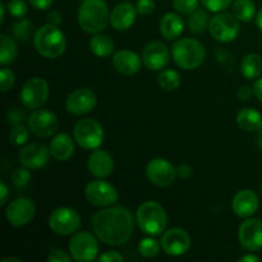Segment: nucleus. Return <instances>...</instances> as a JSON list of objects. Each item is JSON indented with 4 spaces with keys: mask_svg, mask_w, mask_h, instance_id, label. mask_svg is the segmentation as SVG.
<instances>
[{
    "mask_svg": "<svg viewBox=\"0 0 262 262\" xmlns=\"http://www.w3.org/2000/svg\"><path fill=\"white\" fill-rule=\"evenodd\" d=\"M91 227L96 237L107 246H122L132 238L135 219L129 209L124 206L102 207L91 219Z\"/></svg>",
    "mask_w": 262,
    "mask_h": 262,
    "instance_id": "f257e3e1",
    "label": "nucleus"
},
{
    "mask_svg": "<svg viewBox=\"0 0 262 262\" xmlns=\"http://www.w3.org/2000/svg\"><path fill=\"white\" fill-rule=\"evenodd\" d=\"M78 25L86 33L102 32L110 23L109 5L105 0H82L77 13Z\"/></svg>",
    "mask_w": 262,
    "mask_h": 262,
    "instance_id": "f03ea898",
    "label": "nucleus"
},
{
    "mask_svg": "<svg viewBox=\"0 0 262 262\" xmlns=\"http://www.w3.org/2000/svg\"><path fill=\"white\" fill-rule=\"evenodd\" d=\"M170 51L174 63L184 71L200 68L206 58V49L204 43L191 37L178 38L174 41Z\"/></svg>",
    "mask_w": 262,
    "mask_h": 262,
    "instance_id": "7ed1b4c3",
    "label": "nucleus"
},
{
    "mask_svg": "<svg viewBox=\"0 0 262 262\" xmlns=\"http://www.w3.org/2000/svg\"><path fill=\"white\" fill-rule=\"evenodd\" d=\"M33 43L40 55L48 59H56L64 54L67 40L64 33L56 26L46 23L33 33Z\"/></svg>",
    "mask_w": 262,
    "mask_h": 262,
    "instance_id": "20e7f679",
    "label": "nucleus"
},
{
    "mask_svg": "<svg viewBox=\"0 0 262 262\" xmlns=\"http://www.w3.org/2000/svg\"><path fill=\"white\" fill-rule=\"evenodd\" d=\"M138 228L147 235H160L168 224L165 209L156 201H146L140 205L136 212Z\"/></svg>",
    "mask_w": 262,
    "mask_h": 262,
    "instance_id": "39448f33",
    "label": "nucleus"
},
{
    "mask_svg": "<svg viewBox=\"0 0 262 262\" xmlns=\"http://www.w3.org/2000/svg\"><path fill=\"white\" fill-rule=\"evenodd\" d=\"M104 128L97 120L86 118L77 122L73 128V138L79 147L94 151L104 142Z\"/></svg>",
    "mask_w": 262,
    "mask_h": 262,
    "instance_id": "423d86ee",
    "label": "nucleus"
},
{
    "mask_svg": "<svg viewBox=\"0 0 262 262\" xmlns=\"http://www.w3.org/2000/svg\"><path fill=\"white\" fill-rule=\"evenodd\" d=\"M99 238L96 234L82 230L72 235L69 241V253L77 262H92L99 255Z\"/></svg>",
    "mask_w": 262,
    "mask_h": 262,
    "instance_id": "0eeeda50",
    "label": "nucleus"
},
{
    "mask_svg": "<svg viewBox=\"0 0 262 262\" xmlns=\"http://www.w3.org/2000/svg\"><path fill=\"white\" fill-rule=\"evenodd\" d=\"M49 227L58 235H73L82 225L81 215L72 207H58L49 215Z\"/></svg>",
    "mask_w": 262,
    "mask_h": 262,
    "instance_id": "6e6552de",
    "label": "nucleus"
},
{
    "mask_svg": "<svg viewBox=\"0 0 262 262\" xmlns=\"http://www.w3.org/2000/svg\"><path fill=\"white\" fill-rule=\"evenodd\" d=\"M239 20L233 13L220 12L216 13L210 19L209 32L212 38L219 42H232L239 35Z\"/></svg>",
    "mask_w": 262,
    "mask_h": 262,
    "instance_id": "1a4fd4ad",
    "label": "nucleus"
},
{
    "mask_svg": "<svg viewBox=\"0 0 262 262\" xmlns=\"http://www.w3.org/2000/svg\"><path fill=\"white\" fill-rule=\"evenodd\" d=\"M84 196L87 201L97 207L113 206L119 200V193L112 183L102 179L90 182L84 188Z\"/></svg>",
    "mask_w": 262,
    "mask_h": 262,
    "instance_id": "9d476101",
    "label": "nucleus"
},
{
    "mask_svg": "<svg viewBox=\"0 0 262 262\" xmlns=\"http://www.w3.org/2000/svg\"><path fill=\"white\" fill-rule=\"evenodd\" d=\"M20 101L27 109H40L49 97V84L41 77L30 78L20 90Z\"/></svg>",
    "mask_w": 262,
    "mask_h": 262,
    "instance_id": "9b49d317",
    "label": "nucleus"
},
{
    "mask_svg": "<svg viewBox=\"0 0 262 262\" xmlns=\"http://www.w3.org/2000/svg\"><path fill=\"white\" fill-rule=\"evenodd\" d=\"M27 127L37 137L48 138L59 129V118L49 109H36L27 118Z\"/></svg>",
    "mask_w": 262,
    "mask_h": 262,
    "instance_id": "f8f14e48",
    "label": "nucleus"
},
{
    "mask_svg": "<svg viewBox=\"0 0 262 262\" xmlns=\"http://www.w3.org/2000/svg\"><path fill=\"white\" fill-rule=\"evenodd\" d=\"M146 177L148 182L156 187H169L174 183L177 176V168L173 164L163 158H155L148 161L146 166Z\"/></svg>",
    "mask_w": 262,
    "mask_h": 262,
    "instance_id": "ddd939ff",
    "label": "nucleus"
},
{
    "mask_svg": "<svg viewBox=\"0 0 262 262\" xmlns=\"http://www.w3.org/2000/svg\"><path fill=\"white\" fill-rule=\"evenodd\" d=\"M36 214V206L33 201L27 197H19L9 202L5 209V217L8 223L14 228H20L32 222Z\"/></svg>",
    "mask_w": 262,
    "mask_h": 262,
    "instance_id": "4468645a",
    "label": "nucleus"
},
{
    "mask_svg": "<svg viewBox=\"0 0 262 262\" xmlns=\"http://www.w3.org/2000/svg\"><path fill=\"white\" fill-rule=\"evenodd\" d=\"M161 250L168 256L178 257L188 252L191 247V237L182 228H171L165 230L160 239Z\"/></svg>",
    "mask_w": 262,
    "mask_h": 262,
    "instance_id": "2eb2a0df",
    "label": "nucleus"
},
{
    "mask_svg": "<svg viewBox=\"0 0 262 262\" xmlns=\"http://www.w3.org/2000/svg\"><path fill=\"white\" fill-rule=\"evenodd\" d=\"M97 105V96L91 89L82 87L72 91L66 100L67 112L72 115H84L91 113Z\"/></svg>",
    "mask_w": 262,
    "mask_h": 262,
    "instance_id": "dca6fc26",
    "label": "nucleus"
},
{
    "mask_svg": "<svg viewBox=\"0 0 262 262\" xmlns=\"http://www.w3.org/2000/svg\"><path fill=\"white\" fill-rule=\"evenodd\" d=\"M170 54L168 46L160 41H152L143 48L141 58H142L143 66L148 71L158 72L163 71L168 66L170 60Z\"/></svg>",
    "mask_w": 262,
    "mask_h": 262,
    "instance_id": "f3484780",
    "label": "nucleus"
},
{
    "mask_svg": "<svg viewBox=\"0 0 262 262\" xmlns=\"http://www.w3.org/2000/svg\"><path fill=\"white\" fill-rule=\"evenodd\" d=\"M238 238L243 248L255 252L262 248V220L247 219L241 224L238 230Z\"/></svg>",
    "mask_w": 262,
    "mask_h": 262,
    "instance_id": "a211bd4d",
    "label": "nucleus"
},
{
    "mask_svg": "<svg viewBox=\"0 0 262 262\" xmlns=\"http://www.w3.org/2000/svg\"><path fill=\"white\" fill-rule=\"evenodd\" d=\"M50 148L42 143H31L23 147L19 152V161L23 166L36 170L48 165L50 160Z\"/></svg>",
    "mask_w": 262,
    "mask_h": 262,
    "instance_id": "6ab92c4d",
    "label": "nucleus"
},
{
    "mask_svg": "<svg viewBox=\"0 0 262 262\" xmlns=\"http://www.w3.org/2000/svg\"><path fill=\"white\" fill-rule=\"evenodd\" d=\"M87 169L95 178L105 179L114 171V159L107 151L96 148L90 154Z\"/></svg>",
    "mask_w": 262,
    "mask_h": 262,
    "instance_id": "aec40b11",
    "label": "nucleus"
},
{
    "mask_svg": "<svg viewBox=\"0 0 262 262\" xmlns=\"http://www.w3.org/2000/svg\"><path fill=\"white\" fill-rule=\"evenodd\" d=\"M258 206L260 201L252 189H241L233 197L232 210L239 217H251L257 212Z\"/></svg>",
    "mask_w": 262,
    "mask_h": 262,
    "instance_id": "412c9836",
    "label": "nucleus"
},
{
    "mask_svg": "<svg viewBox=\"0 0 262 262\" xmlns=\"http://www.w3.org/2000/svg\"><path fill=\"white\" fill-rule=\"evenodd\" d=\"M142 58L130 50H119L113 55V67L123 76H135L142 68Z\"/></svg>",
    "mask_w": 262,
    "mask_h": 262,
    "instance_id": "4be33fe9",
    "label": "nucleus"
},
{
    "mask_svg": "<svg viewBox=\"0 0 262 262\" xmlns=\"http://www.w3.org/2000/svg\"><path fill=\"white\" fill-rule=\"evenodd\" d=\"M136 5L130 3H120L110 12V25L117 31H127L135 25L137 17Z\"/></svg>",
    "mask_w": 262,
    "mask_h": 262,
    "instance_id": "5701e85b",
    "label": "nucleus"
},
{
    "mask_svg": "<svg viewBox=\"0 0 262 262\" xmlns=\"http://www.w3.org/2000/svg\"><path fill=\"white\" fill-rule=\"evenodd\" d=\"M74 138L67 133H58L50 141L51 156L58 161H68L74 155Z\"/></svg>",
    "mask_w": 262,
    "mask_h": 262,
    "instance_id": "b1692460",
    "label": "nucleus"
},
{
    "mask_svg": "<svg viewBox=\"0 0 262 262\" xmlns=\"http://www.w3.org/2000/svg\"><path fill=\"white\" fill-rule=\"evenodd\" d=\"M160 33L166 40H177L183 33L184 22L179 13H166L160 19Z\"/></svg>",
    "mask_w": 262,
    "mask_h": 262,
    "instance_id": "393cba45",
    "label": "nucleus"
},
{
    "mask_svg": "<svg viewBox=\"0 0 262 262\" xmlns=\"http://www.w3.org/2000/svg\"><path fill=\"white\" fill-rule=\"evenodd\" d=\"M237 124L245 132H258L262 128V114L253 107H245L237 114Z\"/></svg>",
    "mask_w": 262,
    "mask_h": 262,
    "instance_id": "a878e982",
    "label": "nucleus"
},
{
    "mask_svg": "<svg viewBox=\"0 0 262 262\" xmlns=\"http://www.w3.org/2000/svg\"><path fill=\"white\" fill-rule=\"evenodd\" d=\"M114 41L101 32L95 33L90 40V50L99 58H107L114 53Z\"/></svg>",
    "mask_w": 262,
    "mask_h": 262,
    "instance_id": "bb28decb",
    "label": "nucleus"
},
{
    "mask_svg": "<svg viewBox=\"0 0 262 262\" xmlns=\"http://www.w3.org/2000/svg\"><path fill=\"white\" fill-rule=\"evenodd\" d=\"M241 72L247 79H255L262 74V58L256 53L247 54L241 63Z\"/></svg>",
    "mask_w": 262,
    "mask_h": 262,
    "instance_id": "cd10ccee",
    "label": "nucleus"
},
{
    "mask_svg": "<svg viewBox=\"0 0 262 262\" xmlns=\"http://www.w3.org/2000/svg\"><path fill=\"white\" fill-rule=\"evenodd\" d=\"M232 13L239 22H251L256 15V5L252 0H235L232 4Z\"/></svg>",
    "mask_w": 262,
    "mask_h": 262,
    "instance_id": "c85d7f7f",
    "label": "nucleus"
},
{
    "mask_svg": "<svg viewBox=\"0 0 262 262\" xmlns=\"http://www.w3.org/2000/svg\"><path fill=\"white\" fill-rule=\"evenodd\" d=\"M2 48H0V64L3 67L9 66L17 59L18 46L14 38L8 35H2Z\"/></svg>",
    "mask_w": 262,
    "mask_h": 262,
    "instance_id": "c756f323",
    "label": "nucleus"
},
{
    "mask_svg": "<svg viewBox=\"0 0 262 262\" xmlns=\"http://www.w3.org/2000/svg\"><path fill=\"white\" fill-rule=\"evenodd\" d=\"M210 19L211 18H209V14H207L206 10L199 8L192 14H189L188 20H187V26H188L189 31L192 33L199 35V33L204 32L206 28H209Z\"/></svg>",
    "mask_w": 262,
    "mask_h": 262,
    "instance_id": "7c9ffc66",
    "label": "nucleus"
},
{
    "mask_svg": "<svg viewBox=\"0 0 262 262\" xmlns=\"http://www.w3.org/2000/svg\"><path fill=\"white\" fill-rule=\"evenodd\" d=\"M158 84L165 91H176L181 86V76L174 69H163L158 76Z\"/></svg>",
    "mask_w": 262,
    "mask_h": 262,
    "instance_id": "2f4dec72",
    "label": "nucleus"
},
{
    "mask_svg": "<svg viewBox=\"0 0 262 262\" xmlns=\"http://www.w3.org/2000/svg\"><path fill=\"white\" fill-rule=\"evenodd\" d=\"M160 243L152 238V235H148V237L142 238L138 243V252H140L141 256L146 258H152L156 257L160 252Z\"/></svg>",
    "mask_w": 262,
    "mask_h": 262,
    "instance_id": "473e14b6",
    "label": "nucleus"
},
{
    "mask_svg": "<svg viewBox=\"0 0 262 262\" xmlns=\"http://www.w3.org/2000/svg\"><path fill=\"white\" fill-rule=\"evenodd\" d=\"M13 36L15 37V40L22 41V42H26L31 38L33 32V25L31 20L26 19V18H22L18 22H15L13 25Z\"/></svg>",
    "mask_w": 262,
    "mask_h": 262,
    "instance_id": "72a5a7b5",
    "label": "nucleus"
},
{
    "mask_svg": "<svg viewBox=\"0 0 262 262\" xmlns=\"http://www.w3.org/2000/svg\"><path fill=\"white\" fill-rule=\"evenodd\" d=\"M30 128L25 127L22 124L13 125V128L10 129L9 136V142L14 146H23L28 141V137H30Z\"/></svg>",
    "mask_w": 262,
    "mask_h": 262,
    "instance_id": "f704fd0d",
    "label": "nucleus"
},
{
    "mask_svg": "<svg viewBox=\"0 0 262 262\" xmlns=\"http://www.w3.org/2000/svg\"><path fill=\"white\" fill-rule=\"evenodd\" d=\"M31 169L26 168V166H19V168L14 169L12 173V182L17 188H25L28 186L31 182Z\"/></svg>",
    "mask_w": 262,
    "mask_h": 262,
    "instance_id": "c9c22d12",
    "label": "nucleus"
},
{
    "mask_svg": "<svg viewBox=\"0 0 262 262\" xmlns=\"http://www.w3.org/2000/svg\"><path fill=\"white\" fill-rule=\"evenodd\" d=\"M7 10L17 19H22L28 13V4L25 0H9L7 3Z\"/></svg>",
    "mask_w": 262,
    "mask_h": 262,
    "instance_id": "e433bc0d",
    "label": "nucleus"
},
{
    "mask_svg": "<svg viewBox=\"0 0 262 262\" xmlns=\"http://www.w3.org/2000/svg\"><path fill=\"white\" fill-rule=\"evenodd\" d=\"M201 0H173V8L177 13L183 15H189L199 9Z\"/></svg>",
    "mask_w": 262,
    "mask_h": 262,
    "instance_id": "4c0bfd02",
    "label": "nucleus"
},
{
    "mask_svg": "<svg viewBox=\"0 0 262 262\" xmlns=\"http://www.w3.org/2000/svg\"><path fill=\"white\" fill-rule=\"evenodd\" d=\"M15 83V77L14 73L10 68H8L7 66H4L0 72V90L2 92H8L13 89Z\"/></svg>",
    "mask_w": 262,
    "mask_h": 262,
    "instance_id": "58836bf2",
    "label": "nucleus"
},
{
    "mask_svg": "<svg viewBox=\"0 0 262 262\" xmlns=\"http://www.w3.org/2000/svg\"><path fill=\"white\" fill-rule=\"evenodd\" d=\"M234 0H201L202 5L206 8L207 10L214 13L224 12L227 8H229L233 4Z\"/></svg>",
    "mask_w": 262,
    "mask_h": 262,
    "instance_id": "ea45409f",
    "label": "nucleus"
},
{
    "mask_svg": "<svg viewBox=\"0 0 262 262\" xmlns=\"http://www.w3.org/2000/svg\"><path fill=\"white\" fill-rule=\"evenodd\" d=\"M155 8V0H137V3H136V9H137L138 14L141 15L152 14Z\"/></svg>",
    "mask_w": 262,
    "mask_h": 262,
    "instance_id": "a19ab883",
    "label": "nucleus"
},
{
    "mask_svg": "<svg viewBox=\"0 0 262 262\" xmlns=\"http://www.w3.org/2000/svg\"><path fill=\"white\" fill-rule=\"evenodd\" d=\"M46 260L48 262H71L73 257L71 256V253L68 255L63 250H51Z\"/></svg>",
    "mask_w": 262,
    "mask_h": 262,
    "instance_id": "79ce46f5",
    "label": "nucleus"
},
{
    "mask_svg": "<svg viewBox=\"0 0 262 262\" xmlns=\"http://www.w3.org/2000/svg\"><path fill=\"white\" fill-rule=\"evenodd\" d=\"M25 120V113L20 112L18 107H13L7 112V122L12 125H18L22 124V122Z\"/></svg>",
    "mask_w": 262,
    "mask_h": 262,
    "instance_id": "37998d69",
    "label": "nucleus"
},
{
    "mask_svg": "<svg viewBox=\"0 0 262 262\" xmlns=\"http://www.w3.org/2000/svg\"><path fill=\"white\" fill-rule=\"evenodd\" d=\"M97 260L100 262H122L124 257L118 251H107V252L102 253Z\"/></svg>",
    "mask_w": 262,
    "mask_h": 262,
    "instance_id": "c03bdc74",
    "label": "nucleus"
},
{
    "mask_svg": "<svg viewBox=\"0 0 262 262\" xmlns=\"http://www.w3.org/2000/svg\"><path fill=\"white\" fill-rule=\"evenodd\" d=\"M192 174H193V168L189 164H181L177 168V176H178V178L188 179L191 178Z\"/></svg>",
    "mask_w": 262,
    "mask_h": 262,
    "instance_id": "a18cd8bd",
    "label": "nucleus"
},
{
    "mask_svg": "<svg viewBox=\"0 0 262 262\" xmlns=\"http://www.w3.org/2000/svg\"><path fill=\"white\" fill-rule=\"evenodd\" d=\"M253 95H255V91H253V89H251L250 86L239 87V90H238L237 92L238 99L242 100V101H248V100L252 99Z\"/></svg>",
    "mask_w": 262,
    "mask_h": 262,
    "instance_id": "49530a36",
    "label": "nucleus"
},
{
    "mask_svg": "<svg viewBox=\"0 0 262 262\" xmlns=\"http://www.w3.org/2000/svg\"><path fill=\"white\" fill-rule=\"evenodd\" d=\"M28 3L37 10H48L53 4V0H28Z\"/></svg>",
    "mask_w": 262,
    "mask_h": 262,
    "instance_id": "de8ad7c7",
    "label": "nucleus"
},
{
    "mask_svg": "<svg viewBox=\"0 0 262 262\" xmlns=\"http://www.w3.org/2000/svg\"><path fill=\"white\" fill-rule=\"evenodd\" d=\"M61 22H63V17H61V14L58 12V10H51V12H49L48 23L59 27V26L61 25Z\"/></svg>",
    "mask_w": 262,
    "mask_h": 262,
    "instance_id": "09e8293b",
    "label": "nucleus"
},
{
    "mask_svg": "<svg viewBox=\"0 0 262 262\" xmlns=\"http://www.w3.org/2000/svg\"><path fill=\"white\" fill-rule=\"evenodd\" d=\"M9 197V189L4 182H0V206H4Z\"/></svg>",
    "mask_w": 262,
    "mask_h": 262,
    "instance_id": "8fccbe9b",
    "label": "nucleus"
},
{
    "mask_svg": "<svg viewBox=\"0 0 262 262\" xmlns=\"http://www.w3.org/2000/svg\"><path fill=\"white\" fill-rule=\"evenodd\" d=\"M253 91H255L256 97L262 102V77H258L257 81L253 84Z\"/></svg>",
    "mask_w": 262,
    "mask_h": 262,
    "instance_id": "3c124183",
    "label": "nucleus"
},
{
    "mask_svg": "<svg viewBox=\"0 0 262 262\" xmlns=\"http://www.w3.org/2000/svg\"><path fill=\"white\" fill-rule=\"evenodd\" d=\"M238 261H239V262H260L261 258L258 257V256L251 255V253H250V255L242 256V257H241Z\"/></svg>",
    "mask_w": 262,
    "mask_h": 262,
    "instance_id": "603ef678",
    "label": "nucleus"
},
{
    "mask_svg": "<svg viewBox=\"0 0 262 262\" xmlns=\"http://www.w3.org/2000/svg\"><path fill=\"white\" fill-rule=\"evenodd\" d=\"M5 10H7V5L4 4V3H0V25H3L4 23V19H5Z\"/></svg>",
    "mask_w": 262,
    "mask_h": 262,
    "instance_id": "864d4df0",
    "label": "nucleus"
},
{
    "mask_svg": "<svg viewBox=\"0 0 262 262\" xmlns=\"http://www.w3.org/2000/svg\"><path fill=\"white\" fill-rule=\"evenodd\" d=\"M256 26L258 27V30L262 31V8L258 10L257 15H256Z\"/></svg>",
    "mask_w": 262,
    "mask_h": 262,
    "instance_id": "5fc2aeb1",
    "label": "nucleus"
},
{
    "mask_svg": "<svg viewBox=\"0 0 262 262\" xmlns=\"http://www.w3.org/2000/svg\"><path fill=\"white\" fill-rule=\"evenodd\" d=\"M256 143H257L258 147L262 150V128L257 132V138H256Z\"/></svg>",
    "mask_w": 262,
    "mask_h": 262,
    "instance_id": "6e6d98bb",
    "label": "nucleus"
},
{
    "mask_svg": "<svg viewBox=\"0 0 262 262\" xmlns=\"http://www.w3.org/2000/svg\"><path fill=\"white\" fill-rule=\"evenodd\" d=\"M2 262H22V260L15 257H7V258H3Z\"/></svg>",
    "mask_w": 262,
    "mask_h": 262,
    "instance_id": "4d7b16f0",
    "label": "nucleus"
},
{
    "mask_svg": "<svg viewBox=\"0 0 262 262\" xmlns=\"http://www.w3.org/2000/svg\"><path fill=\"white\" fill-rule=\"evenodd\" d=\"M261 193H262V188H261Z\"/></svg>",
    "mask_w": 262,
    "mask_h": 262,
    "instance_id": "13d9d810",
    "label": "nucleus"
}]
</instances>
